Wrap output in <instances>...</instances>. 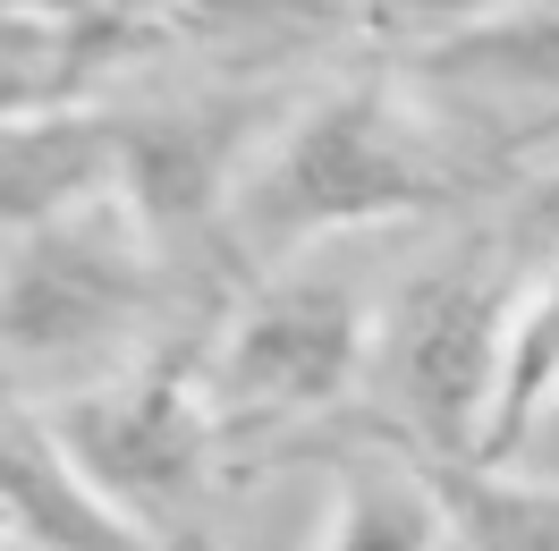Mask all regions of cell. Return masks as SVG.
<instances>
[{
    "label": "cell",
    "mask_w": 559,
    "mask_h": 551,
    "mask_svg": "<svg viewBox=\"0 0 559 551\" xmlns=\"http://www.w3.org/2000/svg\"><path fill=\"white\" fill-rule=\"evenodd\" d=\"M356 365V306L340 289H280L246 314L229 382L238 399L263 408H297V399H331Z\"/></svg>",
    "instance_id": "3957f363"
},
{
    "label": "cell",
    "mask_w": 559,
    "mask_h": 551,
    "mask_svg": "<svg viewBox=\"0 0 559 551\" xmlns=\"http://www.w3.org/2000/svg\"><path fill=\"white\" fill-rule=\"evenodd\" d=\"M559 390V272L534 289V306L518 314V340H509V365H500V399H491V433L475 467H500L509 449L525 442L534 408Z\"/></svg>",
    "instance_id": "52a82bcc"
},
{
    "label": "cell",
    "mask_w": 559,
    "mask_h": 551,
    "mask_svg": "<svg viewBox=\"0 0 559 551\" xmlns=\"http://www.w3.org/2000/svg\"><path fill=\"white\" fill-rule=\"evenodd\" d=\"M534 246L525 238H475L441 272H424L382 331V382L399 415L416 424L441 467H475L500 399V365L518 340Z\"/></svg>",
    "instance_id": "6da1fadb"
},
{
    "label": "cell",
    "mask_w": 559,
    "mask_h": 551,
    "mask_svg": "<svg viewBox=\"0 0 559 551\" xmlns=\"http://www.w3.org/2000/svg\"><path fill=\"white\" fill-rule=\"evenodd\" d=\"M424 196H432L424 144L399 137V119H390L373 94H348V103H331L314 128L272 162V178L254 187V221L288 238V230H322V221L407 212V204H424Z\"/></svg>",
    "instance_id": "7a4b0ae2"
},
{
    "label": "cell",
    "mask_w": 559,
    "mask_h": 551,
    "mask_svg": "<svg viewBox=\"0 0 559 551\" xmlns=\"http://www.w3.org/2000/svg\"><path fill=\"white\" fill-rule=\"evenodd\" d=\"M424 492L450 517L466 551H559V492L551 483H500L491 467H441L424 458Z\"/></svg>",
    "instance_id": "5b68a950"
},
{
    "label": "cell",
    "mask_w": 559,
    "mask_h": 551,
    "mask_svg": "<svg viewBox=\"0 0 559 551\" xmlns=\"http://www.w3.org/2000/svg\"><path fill=\"white\" fill-rule=\"evenodd\" d=\"M348 543L340 551H424V501L382 492V483H356L348 492Z\"/></svg>",
    "instance_id": "ba28073f"
},
{
    "label": "cell",
    "mask_w": 559,
    "mask_h": 551,
    "mask_svg": "<svg viewBox=\"0 0 559 551\" xmlns=\"http://www.w3.org/2000/svg\"><path fill=\"white\" fill-rule=\"evenodd\" d=\"M76 424H94V433H119V442H94V467H103V492H153V483L187 476V415H178L170 390H136V399H103V408H85Z\"/></svg>",
    "instance_id": "8992f818"
},
{
    "label": "cell",
    "mask_w": 559,
    "mask_h": 551,
    "mask_svg": "<svg viewBox=\"0 0 559 551\" xmlns=\"http://www.w3.org/2000/svg\"><path fill=\"white\" fill-rule=\"evenodd\" d=\"M9 517L43 551H162L128 509L103 501V483L76 476V458L35 415H9Z\"/></svg>",
    "instance_id": "277c9868"
}]
</instances>
